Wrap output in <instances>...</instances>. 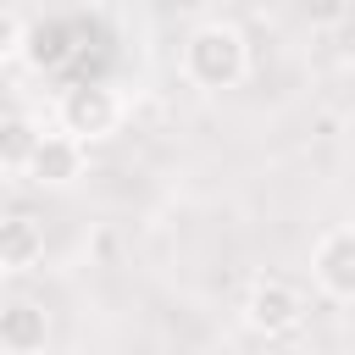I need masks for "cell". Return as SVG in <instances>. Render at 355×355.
I'll return each instance as SVG.
<instances>
[{"label":"cell","instance_id":"3","mask_svg":"<svg viewBox=\"0 0 355 355\" xmlns=\"http://www.w3.org/2000/svg\"><path fill=\"white\" fill-rule=\"evenodd\" d=\"M305 322V294L288 277H255L244 294V327L261 338H283Z\"/></svg>","mask_w":355,"mask_h":355},{"label":"cell","instance_id":"7","mask_svg":"<svg viewBox=\"0 0 355 355\" xmlns=\"http://www.w3.org/2000/svg\"><path fill=\"white\" fill-rule=\"evenodd\" d=\"M39 255H44V227L33 216H22V211L0 216V272H22Z\"/></svg>","mask_w":355,"mask_h":355},{"label":"cell","instance_id":"6","mask_svg":"<svg viewBox=\"0 0 355 355\" xmlns=\"http://www.w3.org/2000/svg\"><path fill=\"white\" fill-rule=\"evenodd\" d=\"M50 344V316L33 300H6L0 305V349L6 355H39Z\"/></svg>","mask_w":355,"mask_h":355},{"label":"cell","instance_id":"2","mask_svg":"<svg viewBox=\"0 0 355 355\" xmlns=\"http://www.w3.org/2000/svg\"><path fill=\"white\" fill-rule=\"evenodd\" d=\"M128 116V100L116 83L105 78H78L55 94V128L72 139V144H94V139H111Z\"/></svg>","mask_w":355,"mask_h":355},{"label":"cell","instance_id":"1","mask_svg":"<svg viewBox=\"0 0 355 355\" xmlns=\"http://www.w3.org/2000/svg\"><path fill=\"white\" fill-rule=\"evenodd\" d=\"M183 78L194 83V89H205V94H222V89H233V83H244V72H250V44H244V33L233 28V22H222V17H211V22H200L189 39H183Z\"/></svg>","mask_w":355,"mask_h":355},{"label":"cell","instance_id":"5","mask_svg":"<svg viewBox=\"0 0 355 355\" xmlns=\"http://www.w3.org/2000/svg\"><path fill=\"white\" fill-rule=\"evenodd\" d=\"M22 172L33 183H44V189H67V183L83 178V144H72L67 133H39V144H33Z\"/></svg>","mask_w":355,"mask_h":355},{"label":"cell","instance_id":"4","mask_svg":"<svg viewBox=\"0 0 355 355\" xmlns=\"http://www.w3.org/2000/svg\"><path fill=\"white\" fill-rule=\"evenodd\" d=\"M311 283H316L333 305H349V300H355V227H349V222L327 227V233L311 244Z\"/></svg>","mask_w":355,"mask_h":355},{"label":"cell","instance_id":"10","mask_svg":"<svg viewBox=\"0 0 355 355\" xmlns=\"http://www.w3.org/2000/svg\"><path fill=\"white\" fill-rule=\"evenodd\" d=\"M0 277H6V272H0Z\"/></svg>","mask_w":355,"mask_h":355},{"label":"cell","instance_id":"8","mask_svg":"<svg viewBox=\"0 0 355 355\" xmlns=\"http://www.w3.org/2000/svg\"><path fill=\"white\" fill-rule=\"evenodd\" d=\"M33 144H39V128L28 122V116H0V166H28V155H33Z\"/></svg>","mask_w":355,"mask_h":355},{"label":"cell","instance_id":"9","mask_svg":"<svg viewBox=\"0 0 355 355\" xmlns=\"http://www.w3.org/2000/svg\"><path fill=\"white\" fill-rule=\"evenodd\" d=\"M22 39H28L22 17H17L11 6H0V61H6V55H17V50H22Z\"/></svg>","mask_w":355,"mask_h":355}]
</instances>
